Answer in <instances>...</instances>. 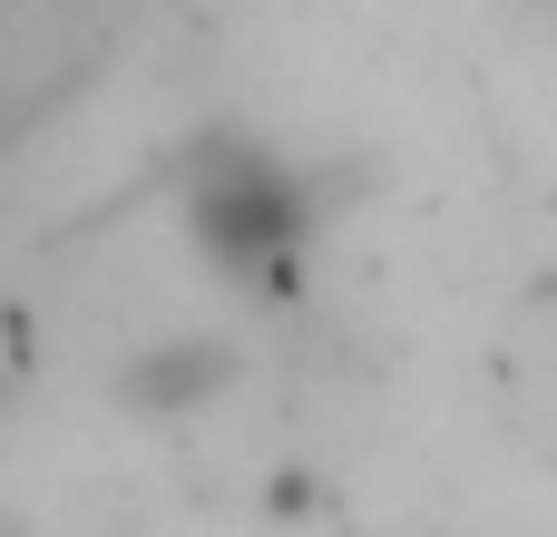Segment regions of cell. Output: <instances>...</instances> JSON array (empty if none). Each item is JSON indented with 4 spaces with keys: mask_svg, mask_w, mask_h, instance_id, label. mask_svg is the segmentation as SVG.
I'll return each instance as SVG.
<instances>
[{
    "mask_svg": "<svg viewBox=\"0 0 557 537\" xmlns=\"http://www.w3.org/2000/svg\"><path fill=\"white\" fill-rule=\"evenodd\" d=\"M225 391H235V342H215V333H166V342H147V352L117 372V401L147 411V421L215 411Z\"/></svg>",
    "mask_w": 557,
    "mask_h": 537,
    "instance_id": "7a4b0ae2",
    "label": "cell"
},
{
    "mask_svg": "<svg viewBox=\"0 0 557 537\" xmlns=\"http://www.w3.org/2000/svg\"><path fill=\"white\" fill-rule=\"evenodd\" d=\"M176 205L206 245V264L245 274V284H284V264L304 254L313 235V186H294L255 137L215 127L176 157Z\"/></svg>",
    "mask_w": 557,
    "mask_h": 537,
    "instance_id": "6da1fadb",
    "label": "cell"
}]
</instances>
